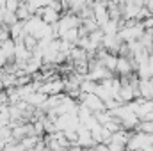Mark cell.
Listing matches in <instances>:
<instances>
[{
	"label": "cell",
	"instance_id": "1",
	"mask_svg": "<svg viewBox=\"0 0 153 151\" xmlns=\"http://www.w3.org/2000/svg\"><path fill=\"white\" fill-rule=\"evenodd\" d=\"M39 18L46 23V25H53V23H57L59 21V18H61V13H57V11H53L52 7H41L38 13Z\"/></svg>",
	"mask_w": 153,
	"mask_h": 151
},
{
	"label": "cell",
	"instance_id": "2",
	"mask_svg": "<svg viewBox=\"0 0 153 151\" xmlns=\"http://www.w3.org/2000/svg\"><path fill=\"white\" fill-rule=\"evenodd\" d=\"M132 71H135V70H134V64H132V59H130V57H121V55H117L116 73L119 76H123V75H130Z\"/></svg>",
	"mask_w": 153,
	"mask_h": 151
},
{
	"label": "cell",
	"instance_id": "3",
	"mask_svg": "<svg viewBox=\"0 0 153 151\" xmlns=\"http://www.w3.org/2000/svg\"><path fill=\"white\" fill-rule=\"evenodd\" d=\"M14 14H16V18H18L20 21H27V20L32 16V14H30V11L27 9V5H25V4H20V7L16 9V13H14Z\"/></svg>",
	"mask_w": 153,
	"mask_h": 151
},
{
	"label": "cell",
	"instance_id": "4",
	"mask_svg": "<svg viewBox=\"0 0 153 151\" xmlns=\"http://www.w3.org/2000/svg\"><path fill=\"white\" fill-rule=\"evenodd\" d=\"M18 7H20V0H5V2H4V11L16 13Z\"/></svg>",
	"mask_w": 153,
	"mask_h": 151
},
{
	"label": "cell",
	"instance_id": "5",
	"mask_svg": "<svg viewBox=\"0 0 153 151\" xmlns=\"http://www.w3.org/2000/svg\"><path fill=\"white\" fill-rule=\"evenodd\" d=\"M144 5L148 7V11H150V14L153 16V0H144Z\"/></svg>",
	"mask_w": 153,
	"mask_h": 151
},
{
	"label": "cell",
	"instance_id": "6",
	"mask_svg": "<svg viewBox=\"0 0 153 151\" xmlns=\"http://www.w3.org/2000/svg\"><path fill=\"white\" fill-rule=\"evenodd\" d=\"M5 64V55L2 53V50H0V66H4Z\"/></svg>",
	"mask_w": 153,
	"mask_h": 151
},
{
	"label": "cell",
	"instance_id": "7",
	"mask_svg": "<svg viewBox=\"0 0 153 151\" xmlns=\"http://www.w3.org/2000/svg\"><path fill=\"white\" fill-rule=\"evenodd\" d=\"M0 76H2V75H0Z\"/></svg>",
	"mask_w": 153,
	"mask_h": 151
}]
</instances>
